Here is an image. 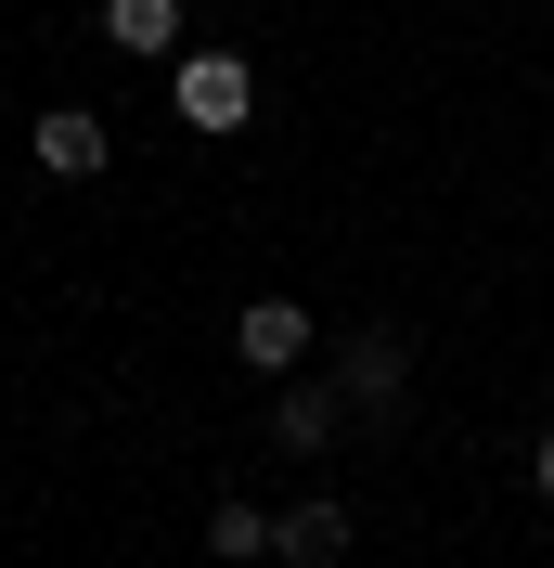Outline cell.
I'll return each instance as SVG.
<instances>
[{"label": "cell", "mask_w": 554, "mask_h": 568, "mask_svg": "<svg viewBox=\"0 0 554 568\" xmlns=\"http://www.w3.org/2000/svg\"><path fill=\"white\" fill-rule=\"evenodd\" d=\"M271 556H284V568H336V556H348V504L310 491L297 517H271Z\"/></svg>", "instance_id": "277c9868"}, {"label": "cell", "mask_w": 554, "mask_h": 568, "mask_svg": "<svg viewBox=\"0 0 554 568\" xmlns=\"http://www.w3.org/2000/svg\"><path fill=\"white\" fill-rule=\"evenodd\" d=\"M336 414H348V388H297V375H284L271 439H284V453H322V439H336Z\"/></svg>", "instance_id": "52a82bcc"}, {"label": "cell", "mask_w": 554, "mask_h": 568, "mask_svg": "<svg viewBox=\"0 0 554 568\" xmlns=\"http://www.w3.org/2000/svg\"><path fill=\"white\" fill-rule=\"evenodd\" d=\"M233 362H245V375H297V362H310V311H297V297H245Z\"/></svg>", "instance_id": "3957f363"}, {"label": "cell", "mask_w": 554, "mask_h": 568, "mask_svg": "<svg viewBox=\"0 0 554 568\" xmlns=\"http://www.w3.org/2000/svg\"><path fill=\"white\" fill-rule=\"evenodd\" d=\"M336 388L361 400V414H387V400L413 388V336H400V323H361V336L336 349Z\"/></svg>", "instance_id": "7a4b0ae2"}, {"label": "cell", "mask_w": 554, "mask_h": 568, "mask_svg": "<svg viewBox=\"0 0 554 568\" xmlns=\"http://www.w3.org/2000/svg\"><path fill=\"white\" fill-rule=\"evenodd\" d=\"M168 104L194 116V130H245V116H258V65H245V52H181Z\"/></svg>", "instance_id": "6da1fadb"}, {"label": "cell", "mask_w": 554, "mask_h": 568, "mask_svg": "<svg viewBox=\"0 0 554 568\" xmlns=\"http://www.w3.org/2000/svg\"><path fill=\"white\" fill-rule=\"evenodd\" d=\"M104 39L142 65H181V0H104Z\"/></svg>", "instance_id": "8992f818"}, {"label": "cell", "mask_w": 554, "mask_h": 568, "mask_svg": "<svg viewBox=\"0 0 554 568\" xmlns=\"http://www.w3.org/2000/svg\"><path fill=\"white\" fill-rule=\"evenodd\" d=\"M542 504H554V439H542Z\"/></svg>", "instance_id": "9c48e42d"}, {"label": "cell", "mask_w": 554, "mask_h": 568, "mask_svg": "<svg viewBox=\"0 0 554 568\" xmlns=\"http://www.w3.org/2000/svg\"><path fill=\"white\" fill-rule=\"evenodd\" d=\"M39 169H52V181H91V169H104V116H91V104H52V116H39Z\"/></svg>", "instance_id": "5b68a950"}, {"label": "cell", "mask_w": 554, "mask_h": 568, "mask_svg": "<svg viewBox=\"0 0 554 568\" xmlns=\"http://www.w3.org/2000/svg\"><path fill=\"white\" fill-rule=\"evenodd\" d=\"M207 556H271V517H258V504H207Z\"/></svg>", "instance_id": "ba28073f"}]
</instances>
